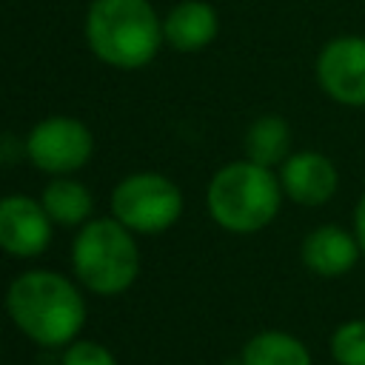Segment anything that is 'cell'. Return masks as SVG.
Returning <instances> with one entry per match:
<instances>
[{
	"label": "cell",
	"mask_w": 365,
	"mask_h": 365,
	"mask_svg": "<svg viewBox=\"0 0 365 365\" xmlns=\"http://www.w3.org/2000/svg\"><path fill=\"white\" fill-rule=\"evenodd\" d=\"M137 234L114 217H91L71 242V271L77 282L97 297H117L140 277Z\"/></svg>",
	"instance_id": "4"
},
{
	"label": "cell",
	"mask_w": 365,
	"mask_h": 365,
	"mask_svg": "<svg viewBox=\"0 0 365 365\" xmlns=\"http://www.w3.org/2000/svg\"><path fill=\"white\" fill-rule=\"evenodd\" d=\"M351 231H354V237H356V242L362 248V257H365V191L359 194V200H356V205L351 211Z\"/></svg>",
	"instance_id": "17"
},
{
	"label": "cell",
	"mask_w": 365,
	"mask_h": 365,
	"mask_svg": "<svg viewBox=\"0 0 365 365\" xmlns=\"http://www.w3.org/2000/svg\"><path fill=\"white\" fill-rule=\"evenodd\" d=\"M54 222L40 200L26 194L0 197V251L14 259H34L51 245Z\"/></svg>",
	"instance_id": "9"
},
{
	"label": "cell",
	"mask_w": 365,
	"mask_h": 365,
	"mask_svg": "<svg viewBox=\"0 0 365 365\" xmlns=\"http://www.w3.org/2000/svg\"><path fill=\"white\" fill-rule=\"evenodd\" d=\"M40 205L46 208L48 220L63 228H80L91 220L94 197L91 191L74 177H51L40 191Z\"/></svg>",
	"instance_id": "13"
},
{
	"label": "cell",
	"mask_w": 365,
	"mask_h": 365,
	"mask_svg": "<svg viewBox=\"0 0 365 365\" xmlns=\"http://www.w3.org/2000/svg\"><path fill=\"white\" fill-rule=\"evenodd\" d=\"M285 200L302 208H322L339 191V168L319 148L291 151L288 160L277 168Z\"/></svg>",
	"instance_id": "8"
},
{
	"label": "cell",
	"mask_w": 365,
	"mask_h": 365,
	"mask_svg": "<svg viewBox=\"0 0 365 365\" xmlns=\"http://www.w3.org/2000/svg\"><path fill=\"white\" fill-rule=\"evenodd\" d=\"M362 259V248L351 228L339 222L314 225L299 242V262L305 271L322 279H339L356 268Z\"/></svg>",
	"instance_id": "10"
},
{
	"label": "cell",
	"mask_w": 365,
	"mask_h": 365,
	"mask_svg": "<svg viewBox=\"0 0 365 365\" xmlns=\"http://www.w3.org/2000/svg\"><path fill=\"white\" fill-rule=\"evenodd\" d=\"M6 314L40 348H66L80 336L88 308L83 291L66 274L31 268L9 282Z\"/></svg>",
	"instance_id": "1"
},
{
	"label": "cell",
	"mask_w": 365,
	"mask_h": 365,
	"mask_svg": "<svg viewBox=\"0 0 365 365\" xmlns=\"http://www.w3.org/2000/svg\"><path fill=\"white\" fill-rule=\"evenodd\" d=\"M319 91L342 108H365V34L325 40L314 60Z\"/></svg>",
	"instance_id": "7"
},
{
	"label": "cell",
	"mask_w": 365,
	"mask_h": 365,
	"mask_svg": "<svg viewBox=\"0 0 365 365\" xmlns=\"http://www.w3.org/2000/svg\"><path fill=\"white\" fill-rule=\"evenodd\" d=\"M185 200L174 180L157 171H134L111 191V217L134 234H163L182 217Z\"/></svg>",
	"instance_id": "5"
},
{
	"label": "cell",
	"mask_w": 365,
	"mask_h": 365,
	"mask_svg": "<svg viewBox=\"0 0 365 365\" xmlns=\"http://www.w3.org/2000/svg\"><path fill=\"white\" fill-rule=\"evenodd\" d=\"M240 365H314L308 345L282 328H265L245 339Z\"/></svg>",
	"instance_id": "14"
},
{
	"label": "cell",
	"mask_w": 365,
	"mask_h": 365,
	"mask_svg": "<svg viewBox=\"0 0 365 365\" xmlns=\"http://www.w3.org/2000/svg\"><path fill=\"white\" fill-rule=\"evenodd\" d=\"M23 151L37 171L51 177H71L91 160L94 134L83 120L54 114L31 125L23 140Z\"/></svg>",
	"instance_id": "6"
},
{
	"label": "cell",
	"mask_w": 365,
	"mask_h": 365,
	"mask_svg": "<svg viewBox=\"0 0 365 365\" xmlns=\"http://www.w3.org/2000/svg\"><path fill=\"white\" fill-rule=\"evenodd\" d=\"M282 185L274 168L251 160H231L214 171L205 188L208 217L228 234H257L268 228L282 208Z\"/></svg>",
	"instance_id": "3"
},
{
	"label": "cell",
	"mask_w": 365,
	"mask_h": 365,
	"mask_svg": "<svg viewBox=\"0 0 365 365\" xmlns=\"http://www.w3.org/2000/svg\"><path fill=\"white\" fill-rule=\"evenodd\" d=\"M60 365H117L114 354L94 339H74L71 345L63 348Z\"/></svg>",
	"instance_id": "16"
},
{
	"label": "cell",
	"mask_w": 365,
	"mask_h": 365,
	"mask_svg": "<svg viewBox=\"0 0 365 365\" xmlns=\"http://www.w3.org/2000/svg\"><path fill=\"white\" fill-rule=\"evenodd\" d=\"M291 143H294V134H291L288 120L282 114L268 111V114L254 117L251 125L245 128L242 154H245V160L277 171L288 160V154L294 151Z\"/></svg>",
	"instance_id": "12"
},
{
	"label": "cell",
	"mask_w": 365,
	"mask_h": 365,
	"mask_svg": "<svg viewBox=\"0 0 365 365\" xmlns=\"http://www.w3.org/2000/svg\"><path fill=\"white\" fill-rule=\"evenodd\" d=\"M91 54L120 71L145 68L163 40V20L151 0H91L83 20Z\"/></svg>",
	"instance_id": "2"
},
{
	"label": "cell",
	"mask_w": 365,
	"mask_h": 365,
	"mask_svg": "<svg viewBox=\"0 0 365 365\" xmlns=\"http://www.w3.org/2000/svg\"><path fill=\"white\" fill-rule=\"evenodd\" d=\"M220 34V14L208 0H182L163 17V40L174 51L197 54Z\"/></svg>",
	"instance_id": "11"
},
{
	"label": "cell",
	"mask_w": 365,
	"mask_h": 365,
	"mask_svg": "<svg viewBox=\"0 0 365 365\" xmlns=\"http://www.w3.org/2000/svg\"><path fill=\"white\" fill-rule=\"evenodd\" d=\"M328 351L336 365H365V319L339 322L328 336Z\"/></svg>",
	"instance_id": "15"
}]
</instances>
